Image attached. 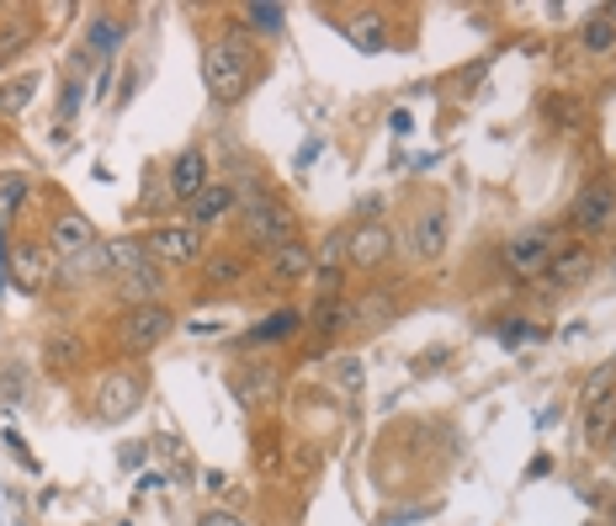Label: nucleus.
<instances>
[{
	"label": "nucleus",
	"instance_id": "nucleus-1",
	"mask_svg": "<svg viewBox=\"0 0 616 526\" xmlns=\"http://www.w3.org/2000/svg\"><path fill=\"white\" fill-rule=\"evenodd\" d=\"M261 48L250 43L245 32H218L202 43V86L213 96L218 107H235L245 96L256 91V80H261Z\"/></svg>",
	"mask_w": 616,
	"mask_h": 526
},
{
	"label": "nucleus",
	"instance_id": "nucleus-2",
	"mask_svg": "<svg viewBox=\"0 0 616 526\" xmlns=\"http://www.w3.org/2000/svg\"><path fill=\"white\" fill-rule=\"evenodd\" d=\"M239 235L250 239V245H261V250L292 245L298 239V214L271 187H256L239 197Z\"/></svg>",
	"mask_w": 616,
	"mask_h": 526
},
{
	"label": "nucleus",
	"instance_id": "nucleus-3",
	"mask_svg": "<svg viewBox=\"0 0 616 526\" xmlns=\"http://www.w3.org/2000/svg\"><path fill=\"white\" fill-rule=\"evenodd\" d=\"M553 250H558V229L531 224V229H516L499 245V266H505V277H537L553 261Z\"/></svg>",
	"mask_w": 616,
	"mask_h": 526
},
{
	"label": "nucleus",
	"instance_id": "nucleus-4",
	"mask_svg": "<svg viewBox=\"0 0 616 526\" xmlns=\"http://www.w3.org/2000/svg\"><path fill=\"white\" fill-rule=\"evenodd\" d=\"M176 330V314L166 304H133V309L118 314V351H155L166 335Z\"/></svg>",
	"mask_w": 616,
	"mask_h": 526
},
{
	"label": "nucleus",
	"instance_id": "nucleus-5",
	"mask_svg": "<svg viewBox=\"0 0 616 526\" xmlns=\"http://www.w3.org/2000/svg\"><path fill=\"white\" fill-rule=\"evenodd\" d=\"M143 245H149V256L160 266H197L202 261V245H208V235L197 229V224H155L149 235H143Z\"/></svg>",
	"mask_w": 616,
	"mask_h": 526
},
{
	"label": "nucleus",
	"instance_id": "nucleus-6",
	"mask_svg": "<svg viewBox=\"0 0 616 526\" xmlns=\"http://www.w3.org/2000/svg\"><path fill=\"white\" fill-rule=\"evenodd\" d=\"M612 218H616V187H612V176H595V181H585V191L574 197L569 224L585 235V245H590L595 235H606Z\"/></svg>",
	"mask_w": 616,
	"mask_h": 526
},
{
	"label": "nucleus",
	"instance_id": "nucleus-7",
	"mask_svg": "<svg viewBox=\"0 0 616 526\" xmlns=\"http://www.w3.org/2000/svg\"><path fill=\"white\" fill-rule=\"evenodd\" d=\"M335 27H340V38H346L351 48H361V53H382V48H394V17L378 11V6H356V11H346Z\"/></svg>",
	"mask_w": 616,
	"mask_h": 526
},
{
	"label": "nucleus",
	"instance_id": "nucleus-8",
	"mask_svg": "<svg viewBox=\"0 0 616 526\" xmlns=\"http://www.w3.org/2000/svg\"><path fill=\"white\" fill-rule=\"evenodd\" d=\"M96 245V224L80 208H59V214L48 218V256L53 261H74V256H86Z\"/></svg>",
	"mask_w": 616,
	"mask_h": 526
},
{
	"label": "nucleus",
	"instance_id": "nucleus-9",
	"mask_svg": "<svg viewBox=\"0 0 616 526\" xmlns=\"http://www.w3.org/2000/svg\"><path fill=\"white\" fill-rule=\"evenodd\" d=\"M394 245H399L394 224H382V218H361V224L351 229V266H356V271H382V266L394 261Z\"/></svg>",
	"mask_w": 616,
	"mask_h": 526
},
{
	"label": "nucleus",
	"instance_id": "nucleus-10",
	"mask_svg": "<svg viewBox=\"0 0 616 526\" xmlns=\"http://www.w3.org/2000/svg\"><path fill=\"white\" fill-rule=\"evenodd\" d=\"M616 430V388H612V367L595 373L590 388H585V441L590 447H606Z\"/></svg>",
	"mask_w": 616,
	"mask_h": 526
},
{
	"label": "nucleus",
	"instance_id": "nucleus-11",
	"mask_svg": "<svg viewBox=\"0 0 616 526\" xmlns=\"http://www.w3.org/2000/svg\"><path fill=\"white\" fill-rule=\"evenodd\" d=\"M143 399V383H139V373H128V367H112V373H107V378L96 383V415H101V420H122V415H128V409L139 405Z\"/></svg>",
	"mask_w": 616,
	"mask_h": 526
},
{
	"label": "nucleus",
	"instance_id": "nucleus-12",
	"mask_svg": "<svg viewBox=\"0 0 616 526\" xmlns=\"http://www.w3.org/2000/svg\"><path fill=\"white\" fill-rule=\"evenodd\" d=\"M409 256L415 261H436L441 250H447V214H441V202H420V214L409 218Z\"/></svg>",
	"mask_w": 616,
	"mask_h": 526
},
{
	"label": "nucleus",
	"instance_id": "nucleus-13",
	"mask_svg": "<svg viewBox=\"0 0 616 526\" xmlns=\"http://www.w3.org/2000/svg\"><path fill=\"white\" fill-rule=\"evenodd\" d=\"M229 214H239V187L235 181H208V187L187 202V224H197V229H213V224H223Z\"/></svg>",
	"mask_w": 616,
	"mask_h": 526
},
{
	"label": "nucleus",
	"instance_id": "nucleus-14",
	"mask_svg": "<svg viewBox=\"0 0 616 526\" xmlns=\"http://www.w3.org/2000/svg\"><path fill=\"white\" fill-rule=\"evenodd\" d=\"M166 187H170V197H176L181 208H187L191 197H197V191L208 187V155H202L197 143H187V149H181V155L170 160V170H166Z\"/></svg>",
	"mask_w": 616,
	"mask_h": 526
},
{
	"label": "nucleus",
	"instance_id": "nucleus-15",
	"mask_svg": "<svg viewBox=\"0 0 616 526\" xmlns=\"http://www.w3.org/2000/svg\"><path fill=\"white\" fill-rule=\"evenodd\" d=\"M266 277L277 287H298L314 277V250H308V239H292V245H277V250H266Z\"/></svg>",
	"mask_w": 616,
	"mask_h": 526
},
{
	"label": "nucleus",
	"instance_id": "nucleus-16",
	"mask_svg": "<svg viewBox=\"0 0 616 526\" xmlns=\"http://www.w3.org/2000/svg\"><path fill=\"white\" fill-rule=\"evenodd\" d=\"M543 277L553 287L585 282V277H595V250L585 245V239H569V245H558V250H553V261L543 266Z\"/></svg>",
	"mask_w": 616,
	"mask_h": 526
},
{
	"label": "nucleus",
	"instance_id": "nucleus-17",
	"mask_svg": "<svg viewBox=\"0 0 616 526\" xmlns=\"http://www.w3.org/2000/svg\"><path fill=\"white\" fill-rule=\"evenodd\" d=\"M107 256H112V277L128 282V277H149V271H166V266L149 256V245L133 235H112L107 239Z\"/></svg>",
	"mask_w": 616,
	"mask_h": 526
},
{
	"label": "nucleus",
	"instance_id": "nucleus-18",
	"mask_svg": "<svg viewBox=\"0 0 616 526\" xmlns=\"http://www.w3.org/2000/svg\"><path fill=\"white\" fill-rule=\"evenodd\" d=\"M53 277V256H48V245H17L11 250V282L22 287V292H38V287Z\"/></svg>",
	"mask_w": 616,
	"mask_h": 526
},
{
	"label": "nucleus",
	"instance_id": "nucleus-19",
	"mask_svg": "<svg viewBox=\"0 0 616 526\" xmlns=\"http://www.w3.org/2000/svg\"><path fill=\"white\" fill-rule=\"evenodd\" d=\"M271 388H277V367L271 361H250V367H239L235 373V399L245 409H256L271 399Z\"/></svg>",
	"mask_w": 616,
	"mask_h": 526
},
{
	"label": "nucleus",
	"instance_id": "nucleus-20",
	"mask_svg": "<svg viewBox=\"0 0 616 526\" xmlns=\"http://www.w3.org/2000/svg\"><path fill=\"white\" fill-rule=\"evenodd\" d=\"M304 309H277V314H266L261 325H250L245 330V346H277V340H287V335H298L304 330Z\"/></svg>",
	"mask_w": 616,
	"mask_h": 526
},
{
	"label": "nucleus",
	"instance_id": "nucleus-21",
	"mask_svg": "<svg viewBox=\"0 0 616 526\" xmlns=\"http://www.w3.org/2000/svg\"><path fill=\"white\" fill-rule=\"evenodd\" d=\"M38 38V22L32 17H11V22H0V70L11 64V59H22L27 48Z\"/></svg>",
	"mask_w": 616,
	"mask_h": 526
},
{
	"label": "nucleus",
	"instance_id": "nucleus-22",
	"mask_svg": "<svg viewBox=\"0 0 616 526\" xmlns=\"http://www.w3.org/2000/svg\"><path fill=\"white\" fill-rule=\"evenodd\" d=\"M351 319H356V304H351V298H325V304L314 309V319H308V325H314V335H340L346 325H351Z\"/></svg>",
	"mask_w": 616,
	"mask_h": 526
},
{
	"label": "nucleus",
	"instance_id": "nucleus-23",
	"mask_svg": "<svg viewBox=\"0 0 616 526\" xmlns=\"http://www.w3.org/2000/svg\"><path fill=\"white\" fill-rule=\"evenodd\" d=\"M122 32H128V27H122L118 17H107V11H101V17L91 22V32H86V48H91L96 59H112V53L122 48Z\"/></svg>",
	"mask_w": 616,
	"mask_h": 526
},
{
	"label": "nucleus",
	"instance_id": "nucleus-24",
	"mask_svg": "<svg viewBox=\"0 0 616 526\" xmlns=\"http://www.w3.org/2000/svg\"><path fill=\"white\" fill-rule=\"evenodd\" d=\"M239 22H245V32H256V38H277L282 32V22H287V11L282 6H239Z\"/></svg>",
	"mask_w": 616,
	"mask_h": 526
},
{
	"label": "nucleus",
	"instance_id": "nucleus-25",
	"mask_svg": "<svg viewBox=\"0 0 616 526\" xmlns=\"http://www.w3.org/2000/svg\"><path fill=\"white\" fill-rule=\"evenodd\" d=\"M579 43H585V53H590V59H606V53H616V22H606V17L595 11L590 22H585V32H579Z\"/></svg>",
	"mask_w": 616,
	"mask_h": 526
},
{
	"label": "nucleus",
	"instance_id": "nucleus-26",
	"mask_svg": "<svg viewBox=\"0 0 616 526\" xmlns=\"http://www.w3.org/2000/svg\"><path fill=\"white\" fill-rule=\"evenodd\" d=\"M32 96H38V75H17L6 91H0V118H17L32 107Z\"/></svg>",
	"mask_w": 616,
	"mask_h": 526
},
{
	"label": "nucleus",
	"instance_id": "nucleus-27",
	"mask_svg": "<svg viewBox=\"0 0 616 526\" xmlns=\"http://www.w3.org/2000/svg\"><path fill=\"white\" fill-rule=\"evenodd\" d=\"M245 277V261L239 256H202V282L208 287H235Z\"/></svg>",
	"mask_w": 616,
	"mask_h": 526
},
{
	"label": "nucleus",
	"instance_id": "nucleus-28",
	"mask_svg": "<svg viewBox=\"0 0 616 526\" xmlns=\"http://www.w3.org/2000/svg\"><path fill=\"white\" fill-rule=\"evenodd\" d=\"M80 357H86V346L74 340L70 330L48 335V367H59V373H70V367H80Z\"/></svg>",
	"mask_w": 616,
	"mask_h": 526
},
{
	"label": "nucleus",
	"instance_id": "nucleus-29",
	"mask_svg": "<svg viewBox=\"0 0 616 526\" xmlns=\"http://www.w3.org/2000/svg\"><path fill=\"white\" fill-rule=\"evenodd\" d=\"M547 118L579 128V101H574V96H547Z\"/></svg>",
	"mask_w": 616,
	"mask_h": 526
},
{
	"label": "nucleus",
	"instance_id": "nucleus-30",
	"mask_svg": "<svg viewBox=\"0 0 616 526\" xmlns=\"http://www.w3.org/2000/svg\"><path fill=\"white\" fill-rule=\"evenodd\" d=\"M335 378H340V388H361V378H367V367H361V357H340L335 361Z\"/></svg>",
	"mask_w": 616,
	"mask_h": 526
},
{
	"label": "nucleus",
	"instance_id": "nucleus-31",
	"mask_svg": "<svg viewBox=\"0 0 616 526\" xmlns=\"http://www.w3.org/2000/svg\"><path fill=\"white\" fill-rule=\"evenodd\" d=\"M537 325H516V319H510V325H499V340H505V346H521V340H537Z\"/></svg>",
	"mask_w": 616,
	"mask_h": 526
},
{
	"label": "nucleus",
	"instance_id": "nucleus-32",
	"mask_svg": "<svg viewBox=\"0 0 616 526\" xmlns=\"http://www.w3.org/2000/svg\"><path fill=\"white\" fill-rule=\"evenodd\" d=\"M197 526H250V522H245V516H235V510H208Z\"/></svg>",
	"mask_w": 616,
	"mask_h": 526
},
{
	"label": "nucleus",
	"instance_id": "nucleus-33",
	"mask_svg": "<svg viewBox=\"0 0 616 526\" xmlns=\"http://www.w3.org/2000/svg\"><path fill=\"white\" fill-rule=\"evenodd\" d=\"M0 197H6V202H22L27 181H22V176H6V181H0Z\"/></svg>",
	"mask_w": 616,
	"mask_h": 526
},
{
	"label": "nucleus",
	"instance_id": "nucleus-34",
	"mask_svg": "<svg viewBox=\"0 0 616 526\" xmlns=\"http://www.w3.org/2000/svg\"><path fill=\"white\" fill-rule=\"evenodd\" d=\"M314 160H319V139H308V143H304V149H298V166H304V170H308V166H314Z\"/></svg>",
	"mask_w": 616,
	"mask_h": 526
},
{
	"label": "nucleus",
	"instance_id": "nucleus-35",
	"mask_svg": "<svg viewBox=\"0 0 616 526\" xmlns=\"http://www.w3.org/2000/svg\"><path fill=\"white\" fill-rule=\"evenodd\" d=\"M600 17H606V22H616V0H612V6H600Z\"/></svg>",
	"mask_w": 616,
	"mask_h": 526
},
{
	"label": "nucleus",
	"instance_id": "nucleus-36",
	"mask_svg": "<svg viewBox=\"0 0 616 526\" xmlns=\"http://www.w3.org/2000/svg\"><path fill=\"white\" fill-rule=\"evenodd\" d=\"M606 271H612V282H616V256H612V266H606Z\"/></svg>",
	"mask_w": 616,
	"mask_h": 526
},
{
	"label": "nucleus",
	"instance_id": "nucleus-37",
	"mask_svg": "<svg viewBox=\"0 0 616 526\" xmlns=\"http://www.w3.org/2000/svg\"><path fill=\"white\" fill-rule=\"evenodd\" d=\"M612 463H616V430H612Z\"/></svg>",
	"mask_w": 616,
	"mask_h": 526
},
{
	"label": "nucleus",
	"instance_id": "nucleus-38",
	"mask_svg": "<svg viewBox=\"0 0 616 526\" xmlns=\"http://www.w3.org/2000/svg\"><path fill=\"white\" fill-rule=\"evenodd\" d=\"M0 17H6V6H0Z\"/></svg>",
	"mask_w": 616,
	"mask_h": 526
}]
</instances>
